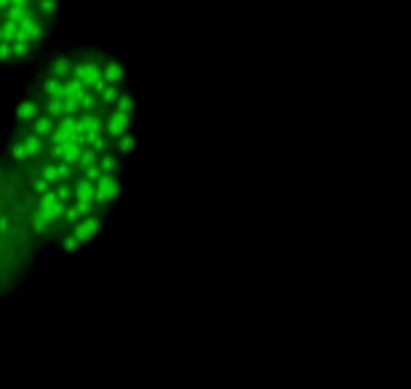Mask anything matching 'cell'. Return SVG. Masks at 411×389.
<instances>
[{
	"mask_svg": "<svg viewBox=\"0 0 411 389\" xmlns=\"http://www.w3.org/2000/svg\"><path fill=\"white\" fill-rule=\"evenodd\" d=\"M139 102L115 53L83 46L51 56L19 96L3 163L43 245L83 251L112 219L137 147Z\"/></svg>",
	"mask_w": 411,
	"mask_h": 389,
	"instance_id": "cell-1",
	"label": "cell"
},
{
	"mask_svg": "<svg viewBox=\"0 0 411 389\" xmlns=\"http://www.w3.org/2000/svg\"><path fill=\"white\" fill-rule=\"evenodd\" d=\"M40 248L43 240L35 230L33 216L0 157V299L27 283Z\"/></svg>",
	"mask_w": 411,
	"mask_h": 389,
	"instance_id": "cell-2",
	"label": "cell"
},
{
	"mask_svg": "<svg viewBox=\"0 0 411 389\" xmlns=\"http://www.w3.org/2000/svg\"><path fill=\"white\" fill-rule=\"evenodd\" d=\"M62 0H0V69L33 62L53 37Z\"/></svg>",
	"mask_w": 411,
	"mask_h": 389,
	"instance_id": "cell-3",
	"label": "cell"
}]
</instances>
